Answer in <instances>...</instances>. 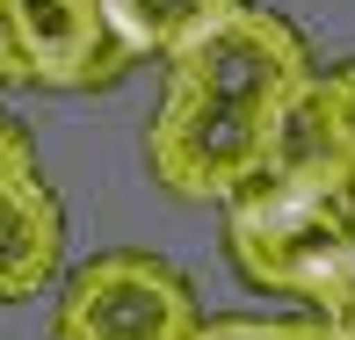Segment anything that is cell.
<instances>
[{
	"label": "cell",
	"instance_id": "9",
	"mask_svg": "<svg viewBox=\"0 0 355 340\" xmlns=\"http://www.w3.org/2000/svg\"><path fill=\"white\" fill-rule=\"evenodd\" d=\"M22 181H37V145L22 123L0 116V188H22Z\"/></svg>",
	"mask_w": 355,
	"mask_h": 340
},
{
	"label": "cell",
	"instance_id": "1",
	"mask_svg": "<svg viewBox=\"0 0 355 340\" xmlns=\"http://www.w3.org/2000/svg\"><path fill=\"white\" fill-rule=\"evenodd\" d=\"M312 44L268 8H239L225 29L174 58L145 123V167L174 203H239L276 159V138L312 87Z\"/></svg>",
	"mask_w": 355,
	"mask_h": 340
},
{
	"label": "cell",
	"instance_id": "4",
	"mask_svg": "<svg viewBox=\"0 0 355 340\" xmlns=\"http://www.w3.org/2000/svg\"><path fill=\"white\" fill-rule=\"evenodd\" d=\"M15 44H22L29 87L58 94H102L131 66L102 0H15Z\"/></svg>",
	"mask_w": 355,
	"mask_h": 340
},
{
	"label": "cell",
	"instance_id": "3",
	"mask_svg": "<svg viewBox=\"0 0 355 340\" xmlns=\"http://www.w3.org/2000/svg\"><path fill=\"white\" fill-rule=\"evenodd\" d=\"M196 333H203L196 283L138 247L80 261L51 312V340H196Z\"/></svg>",
	"mask_w": 355,
	"mask_h": 340
},
{
	"label": "cell",
	"instance_id": "5",
	"mask_svg": "<svg viewBox=\"0 0 355 340\" xmlns=\"http://www.w3.org/2000/svg\"><path fill=\"white\" fill-rule=\"evenodd\" d=\"M66 261V210H58L51 181H22V188H0V304H22L37 297L44 283Z\"/></svg>",
	"mask_w": 355,
	"mask_h": 340
},
{
	"label": "cell",
	"instance_id": "7",
	"mask_svg": "<svg viewBox=\"0 0 355 340\" xmlns=\"http://www.w3.org/2000/svg\"><path fill=\"white\" fill-rule=\"evenodd\" d=\"M276 159H341V167H355V58L319 73L297 94V109L276 138Z\"/></svg>",
	"mask_w": 355,
	"mask_h": 340
},
{
	"label": "cell",
	"instance_id": "6",
	"mask_svg": "<svg viewBox=\"0 0 355 340\" xmlns=\"http://www.w3.org/2000/svg\"><path fill=\"white\" fill-rule=\"evenodd\" d=\"M247 0H102L109 29L131 58H182L211 29H225Z\"/></svg>",
	"mask_w": 355,
	"mask_h": 340
},
{
	"label": "cell",
	"instance_id": "10",
	"mask_svg": "<svg viewBox=\"0 0 355 340\" xmlns=\"http://www.w3.org/2000/svg\"><path fill=\"white\" fill-rule=\"evenodd\" d=\"M0 87H29L22 44H15V0H0Z\"/></svg>",
	"mask_w": 355,
	"mask_h": 340
},
{
	"label": "cell",
	"instance_id": "2",
	"mask_svg": "<svg viewBox=\"0 0 355 340\" xmlns=\"http://www.w3.org/2000/svg\"><path fill=\"white\" fill-rule=\"evenodd\" d=\"M225 261L261 297H290L312 319H355V167L268 159L239 203H225Z\"/></svg>",
	"mask_w": 355,
	"mask_h": 340
},
{
	"label": "cell",
	"instance_id": "11",
	"mask_svg": "<svg viewBox=\"0 0 355 340\" xmlns=\"http://www.w3.org/2000/svg\"><path fill=\"white\" fill-rule=\"evenodd\" d=\"M341 340H355V319H348V326H341Z\"/></svg>",
	"mask_w": 355,
	"mask_h": 340
},
{
	"label": "cell",
	"instance_id": "8",
	"mask_svg": "<svg viewBox=\"0 0 355 340\" xmlns=\"http://www.w3.org/2000/svg\"><path fill=\"white\" fill-rule=\"evenodd\" d=\"M196 340H341V326H334V319H312V312H297V319L232 312V319H203Z\"/></svg>",
	"mask_w": 355,
	"mask_h": 340
}]
</instances>
